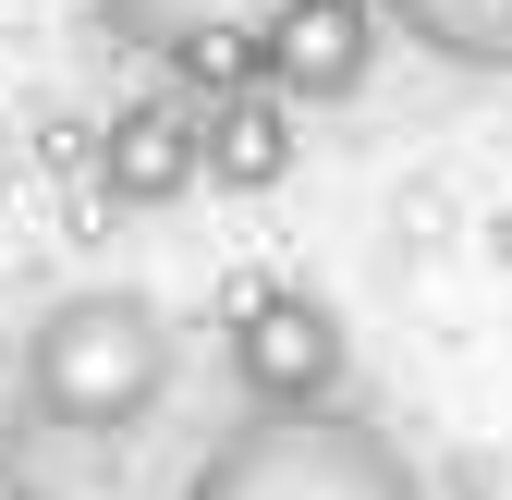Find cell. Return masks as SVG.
<instances>
[{"instance_id":"1","label":"cell","mask_w":512,"mask_h":500,"mask_svg":"<svg viewBox=\"0 0 512 500\" xmlns=\"http://www.w3.org/2000/svg\"><path fill=\"white\" fill-rule=\"evenodd\" d=\"M171 379H183V330L135 281H86V293L37 305V330L13 354V391L49 440H122L171 403Z\"/></svg>"},{"instance_id":"2","label":"cell","mask_w":512,"mask_h":500,"mask_svg":"<svg viewBox=\"0 0 512 500\" xmlns=\"http://www.w3.org/2000/svg\"><path fill=\"white\" fill-rule=\"evenodd\" d=\"M183 500H427V476L354 403H244V427H220Z\"/></svg>"},{"instance_id":"3","label":"cell","mask_w":512,"mask_h":500,"mask_svg":"<svg viewBox=\"0 0 512 500\" xmlns=\"http://www.w3.org/2000/svg\"><path fill=\"white\" fill-rule=\"evenodd\" d=\"M220 342H232V391H244V403H342V379H354L342 318H330L317 293H293V281L244 293Z\"/></svg>"},{"instance_id":"4","label":"cell","mask_w":512,"mask_h":500,"mask_svg":"<svg viewBox=\"0 0 512 500\" xmlns=\"http://www.w3.org/2000/svg\"><path fill=\"white\" fill-rule=\"evenodd\" d=\"M378 37H391L378 0H281V13L256 25V74H269L293 110H342L378 74Z\"/></svg>"},{"instance_id":"5","label":"cell","mask_w":512,"mask_h":500,"mask_svg":"<svg viewBox=\"0 0 512 500\" xmlns=\"http://www.w3.org/2000/svg\"><path fill=\"white\" fill-rule=\"evenodd\" d=\"M208 183V122H196V98H122L110 122H98V196L110 208H183Z\"/></svg>"},{"instance_id":"6","label":"cell","mask_w":512,"mask_h":500,"mask_svg":"<svg viewBox=\"0 0 512 500\" xmlns=\"http://www.w3.org/2000/svg\"><path fill=\"white\" fill-rule=\"evenodd\" d=\"M196 122H208V183H220V196H269V183H293L305 110H293L269 74H256V86H232V98H208Z\"/></svg>"},{"instance_id":"7","label":"cell","mask_w":512,"mask_h":500,"mask_svg":"<svg viewBox=\"0 0 512 500\" xmlns=\"http://www.w3.org/2000/svg\"><path fill=\"white\" fill-rule=\"evenodd\" d=\"M391 37H415L439 74H512V0H378Z\"/></svg>"},{"instance_id":"8","label":"cell","mask_w":512,"mask_h":500,"mask_svg":"<svg viewBox=\"0 0 512 500\" xmlns=\"http://www.w3.org/2000/svg\"><path fill=\"white\" fill-rule=\"evenodd\" d=\"M281 0H98V25L122 37V49H147V61H171L183 37H256Z\"/></svg>"},{"instance_id":"9","label":"cell","mask_w":512,"mask_h":500,"mask_svg":"<svg viewBox=\"0 0 512 500\" xmlns=\"http://www.w3.org/2000/svg\"><path fill=\"white\" fill-rule=\"evenodd\" d=\"M0 183H13V110H0Z\"/></svg>"},{"instance_id":"10","label":"cell","mask_w":512,"mask_h":500,"mask_svg":"<svg viewBox=\"0 0 512 500\" xmlns=\"http://www.w3.org/2000/svg\"><path fill=\"white\" fill-rule=\"evenodd\" d=\"M0 500H49V488H25V476H13V488H0Z\"/></svg>"},{"instance_id":"11","label":"cell","mask_w":512,"mask_h":500,"mask_svg":"<svg viewBox=\"0 0 512 500\" xmlns=\"http://www.w3.org/2000/svg\"><path fill=\"white\" fill-rule=\"evenodd\" d=\"M0 488H13V452H0Z\"/></svg>"}]
</instances>
